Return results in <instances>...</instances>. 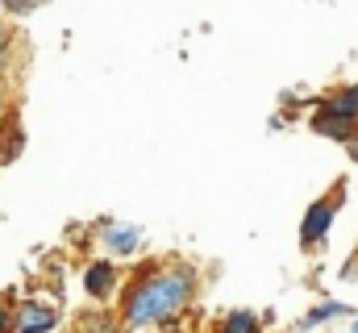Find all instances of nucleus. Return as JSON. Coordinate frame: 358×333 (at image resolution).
I'll use <instances>...</instances> for the list:
<instances>
[{
    "instance_id": "nucleus-3",
    "label": "nucleus",
    "mask_w": 358,
    "mask_h": 333,
    "mask_svg": "<svg viewBox=\"0 0 358 333\" xmlns=\"http://www.w3.org/2000/svg\"><path fill=\"white\" fill-rule=\"evenodd\" d=\"M59 325V313L50 300H21L13 309V333H50Z\"/></svg>"
},
{
    "instance_id": "nucleus-5",
    "label": "nucleus",
    "mask_w": 358,
    "mask_h": 333,
    "mask_svg": "<svg viewBox=\"0 0 358 333\" xmlns=\"http://www.w3.org/2000/svg\"><path fill=\"white\" fill-rule=\"evenodd\" d=\"M117 275L121 271L108 258H96V262H88V271H84V292H88L92 300H108L113 288H117Z\"/></svg>"
},
{
    "instance_id": "nucleus-9",
    "label": "nucleus",
    "mask_w": 358,
    "mask_h": 333,
    "mask_svg": "<svg viewBox=\"0 0 358 333\" xmlns=\"http://www.w3.org/2000/svg\"><path fill=\"white\" fill-rule=\"evenodd\" d=\"M4 146H0V163H13L17 155H21V146H25V134H21V125H17V117H8L4 121Z\"/></svg>"
},
{
    "instance_id": "nucleus-12",
    "label": "nucleus",
    "mask_w": 358,
    "mask_h": 333,
    "mask_svg": "<svg viewBox=\"0 0 358 333\" xmlns=\"http://www.w3.org/2000/svg\"><path fill=\"white\" fill-rule=\"evenodd\" d=\"M8 46H13V34H8V25L0 21V76H4V63H8Z\"/></svg>"
},
{
    "instance_id": "nucleus-4",
    "label": "nucleus",
    "mask_w": 358,
    "mask_h": 333,
    "mask_svg": "<svg viewBox=\"0 0 358 333\" xmlns=\"http://www.w3.org/2000/svg\"><path fill=\"white\" fill-rule=\"evenodd\" d=\"M142 225H125V221H108L104 229H100V246L108 250V254H117V258H129V254H138L142 250Z\"/></svg>"
},
{
    "instance_id": "nucleus-8",
    "label": "nucleus",
    "mask_w": 358,
    "mask_h": 333,
    "mask_svg": "<svg viewBox=\"0 0 358 333\" xmlns=\"http://www.w3.org/2000/svg\"><path fill=\"white\" fill-rule=\"evenodd\" d=\"M221 333H263V321H259V313H250V309H234V313H225Z\"/></svg>"
},
{
    "instance_id": "nucleus-11",
    "label": "nucleus",
    "mask_w": 358,
    "mask_h": 333,
    "mask_svg": "<svg viewBox=\"0 0 358 333\" xmlns=\"http://www.w3.org/2000/svg\"><path fill=\"white\" fill-rule=\"evenodd\" d=\"M46 0H4V8L8 13H34V8H42Z\"/></svg>"
},
{
    "instance_id": "nucleus-10",
    "label": "nucleus",
    "mask_w": 358,
    "mask_h": 333,
    "mask_svg": "<svg viewBox=\"0 0 358 333\" xmlns=\"http://www.w3.org/2000/svg\"><path fill=\"white\" fill-rule=\"evenodd\" d=\"M334 317H350V304H338V300L334 304H317L300 325H321V321H334Z\"/></svg>"
},
{
    "instance_id": "nucleus-14",
    "label": "nucleus",
    "mask_w": 358,
    "mask_h": 333,
    "mask_svg": "<svg viewBox=\"0 0 358 333\" xmlns=\"http://www.w3.org/2000/svg\"><path fill=\"white\" fill-rule=\"evenodd\" d=\"M4 108H8V87L0 83V121H4Z\"/></svg>"
},
{
    "instance_id": "nucleus-7",
    "label": "nucleus",
    "mask_w": 358,
    "mask_h": 333,
    "mask_svg": "<svg viewBox=\"0 0 358 333\" xmlns=\"http://www.w3.org/2000/svg\"><path fill=\"white\" fill-rule=\"evenodd\" d=\"M321 108L355 125V121H358V83H350V87H338L329 100H321Z\"/></svg>"
},
{
    "instance_id": "nucleus-13",
    "label": "nucleus",
    "mask_w": 358,
    "mask_h": 333,
    "mask_svg": "<svg viewBox=\"0 0 358 333\" xmlns=\"http://www.w3.org/2000/svg\"><path fill=\"white\" fill-rule=\"evenodd\" d=\"M0 333H13V309L0 300Z\"/></svg>"
},
{
    "instance_id": "nucleus-1",
    "label": "nucleus",
    "mask_w": 358,
    "mask_h": 333,
    "mask_svg": "<svg viewBox=\"0 0 358 333\" xmlns=\"http://www.w3.org/2000/svg\"><path fill=\"white\" fill-rule=\"evenodd\" d=\"M196 288H200V271L192 262H176V267L146 262L138 271V279L129 283V292H125L121 317H125L129 330L176 321L179 313L196 300Z\"/></svg>"
},
{
    "instance_id": "nucleus-2",
    "label": "nucleus",
    "mask_w": 358,
    "mask_h": 333,
    "mask_svg": "<svg viewBox=\"0 0 358 333\" xmlns=\"http://www.w3.org/2000/svg\"><path fill=\"white\" fill-rule=\"evenodd\" d=\"M342 183L334 187V196H321L304 208V221H300V250H317L329 242V229L338 221V208H342Z\"/></svg>"
},
{
    "instance_id": "nucleus-6",
    "label": "nucleus",
    "mask_w": 358,
    "mask_h": 333,
    "mask_svg": "<svg viewBox=\"0 0 358 333\" xmlns=\"http://www.w3.org/2000/svg\"><path fill=\"white\" fill-rule=\"evenodd\" d=\"M313 134H321V138H329V142H350L355 138V125L350 121H342V117H334V113H325V108H317L313 113Z\"/></svg>"
},
{
    "instance_id": "nucleus-15",
    "label": "nucleus",
    "mask_w": 358,
    "mask_h": 333,
    "mask_svg": "<svg viewBox=\"0 0 358 333\" xmlns=\"http://www.w3.org/2000/svg\"><path fill=\"white\" fill-rule=\"evenodd\" d=\"M346 150H350V155H355V163H358V125H355V138H350V142H346Z\"/></svg>"
}]
</instances>
